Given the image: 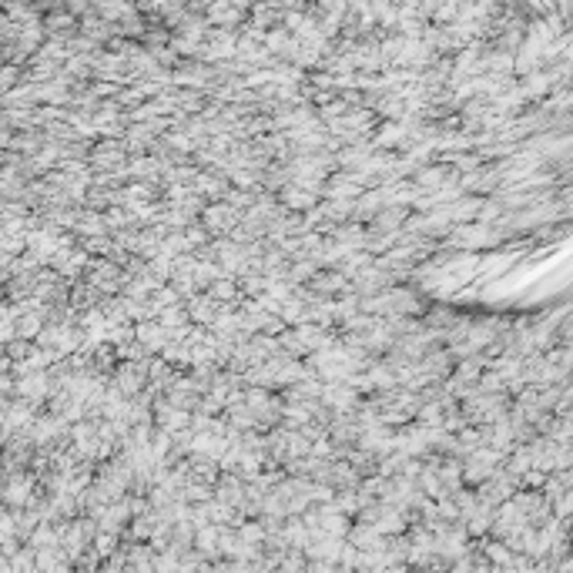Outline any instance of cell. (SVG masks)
Listing matches in <instances>:
<instances>
[{
  "instance_id": "1",
  "label": "cell",
  "mask_w": 573,
  "mask_h": 573,
  "mask_svg": "<svg viewBox=\"0 0 573 573\" xmlns=\"http://www.w3.org/2000/svg\"><path fill=\"white\" fill-rule=\"evenodd\" d=\"M245 7H249V0H215L212 7H208V21L212 24H239L241 13H245Z\"/></svg>"
},
{
  "instance_id": "2",
  "label": "cell",
  "mask_w": 573,
  "mask_h": 573,
  "mask_svg": "<svg viewBox=\"0 0 573 573\" xmlns=\"http://www.w3.org/2000/svg\"><path fill=\"white\" fill-rule=\"evenodd\" d=\"M181 422H185V416H181L178 409H161V426L165 430H178Z\"/></svg>"
}]
</instances>
